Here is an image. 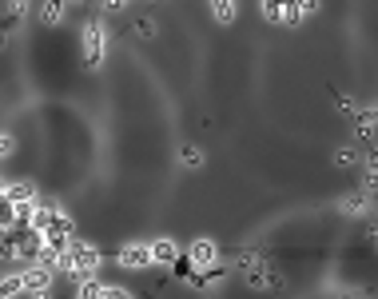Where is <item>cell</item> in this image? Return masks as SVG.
I'll list each match as a JSON object with an SVG mask.
<instances>
[{"label":"cell","mask_w":378,"mask_h":299,"mask_svg":"<svg viewBox=\"0 0 378 299\" xmlns=\"http://www.w3.org/2000/svg\"><path fill=\"white\" fill-rule=\"evenodd\" d=\"M215 255H219V247H215L212 240H195L191 252H188V259L195 264V271H200V267H212L215 264Z\"/></svg>","instance_id":"obj_7"},{"label":"cell","mask_w":378,"mask_h":299,"mask_svg":"<svg viewBox=\"0 0 378 299\" xmlns=\"http://www.w3.org/2000/svg\"><path fill=\"white\" fill-rule=\"evenodd\" d=\"M80 295H84V299H128V291L116 288V283H100V279L92 276V279L80 283Z\"/></svg>","instance_id":"obj_5"},{"label":"cell","mask_w":378,"mask_h":299,"mask_svg":"<svg viewBox=\"0 0 378 299\" xmlns=\"http://www.w3.org/2000/svg\"><path fill=\"white\" fill-rule=\"evenodd\" d=\"M20 291H24V279H20V276L0 279V295H20Z\"/></svg>","instance_id":"obj_15"},{"label":"cell","mask_w":378,"mask_h":299,"mask_svg":"<svg viewBox=\"0 0 378 299\" xmlns=\"http://www.w3.org/2000/svg\"><path fill=\"white\" fill-rule=\"evenodd\" d=\"M350 120L358 124V132L367 136V140H374V124H378L374 108H355V112H350Z\"/></svg>","instance_id":"obj_11"},{"label":"cell","mask_w":378,"mask_h":299,"mask_svg":"<svg viewBox=\"0 0 378 299\" xmlns=\"http://www.w3.org/2000/svg\"><path fill=\"white\" fill-rule=\"evenodd\" d=\"M378 184V172H374V160H367V176H362V192H374Z\"/></svg>","instance_id":"obj_18"},{"label":"cell","mask_w":378,"mask_h":299,"mask_svg":"<svg viewBox=\"0 0 378 299\" xmlns=\"http://www.w3.org/2000/svg\"><path fill=\"white\" fill-rule=\"evenodd\" d=\"M212 12L219 24H231L235 20V0H212Z\"/></svg>","instance_id":"obj_14"},{"label":"cell","mask_w":378,"mask_h":299,"mask_svg":"<svg viewBox=\"0 0 378 299\" xmlns=\"http://www.w3.org/2000/svg\"><path fill=\"white\" fill-rule=\"evenodd\" d=\"M104 48H108V28H104L100 20H88L84 24V64L100 68L104 64Z\"/></svg>","instance_id":"obj_2"},{"label":"cell","mask_w":378,"mask_h":299,"mask_svg":"<svg viewBox=\"0 0 378 299\" xmlns=\"http://www.w3.org/2000/svg\"><path fill=\"white\" fill-rule=\"evenodd\" d=\"M367 208H370V192H355V196L339 199V211H343V216H362Z\"/></svg>","instance_id":"obj_9"},{"label":"cell","mask_w":378,"mask_h":299,"mask_svg":"<svg viewBox=\"0 0 378 299\" xmlns=\"http://www.w3.org/2000/svg\"><path fill=\"white\" fill-rule=\"evenodd\" d=\"M135 36L152 40V36H156V24H152V20H135Z\"/></svg>","instance_id":"obj_20"},{"label":"cell","mask_w":378,"mask_h":299,"mask_svg":"<svg viewBox=\"0 0 378 299\" xmlns=\"http://www.w3.org/2000/svg\"><path fill=\"white\" fill-rule=\"evenodd\" d=\"M315 8H319V0H295V12H299V20H303V16H311Z\"/></svg>","instance_id":"obj_19"},{"label":"cell","mask_w":378,"mask_h":299,"mask_svg":"<svg viewBox=\"0 0 378 299\" xmlns=\"http://www.w3.org/2000/svg\"><path fill=\"white\" fill-rule=\"evenodd\" d=\"M24 12H28V0H8V8L0 16V33H12V28L24 20Z\"/></svg>","instance_id":"obj_8"},{"label":"cell","mask_w":378,"mask_h":299,"mask_svg":"<svg viewBox=\"0 0 378 299\" xmlns=\"http://www.w3.org/2000/svg\"><path fill=\"white\" fill-rule=\"evenodd\" d=\"M179 164H183V168H200L203 152H200V148H183V152H179Z\"/></svg>","instance_id":"obj_16"},{"label":"cell","mask_w":378,"mask_h":299,"mask_svg":"<svg viewBox=\"0 0 378 299\" xmlns=\"http://www.w3.org/2000/svg\"><path fill=\"white\" fill-rule=\"evenodd\" d=\"M263 16H267L271 24H299L295 0H263Z\"/></svg>","instance_id":"obj_4"},{"label":"cell","mask_w":378,"mask_h":299,"mask_svg":"<svg viewBox=\"0 0 378 299\" xmlns=\"http://www.w3.org/2000/svg\"><path fill=\"white\" fill-rule=\"evenodd\" d=\"M334 164H339V168H355L358 152H355V148H339V152H334Z\"/></svg>","instance_id":"obj_17"},{"label":"cell","mask_w":378,"mask_h":299,"mask_svg":"<svg viewBox=\"0 0 378 299\" xmlns=\"http://www.w3.org/2000/svg\"><path fill=\"white\" fill-rule=\"evenodd\" d=\"M60 16H64V0H44L40 20H44V24H60Z\"/></svg>","instance_id":"obj_13"},{"label":"cell","mask_w":378,"mask_h":299,"mask_svg":"<svg viewBox=\"0 0 378 299\" xmlns=\"http://www.w3.org/2000/svg\"><path fill=\"white\" fill-rule=\"evenodd\" d=\"M52 267H44V264H36V267H28L24 271V295H48V288H52Z\"/></svg>","instance_id":"obj_3"},{"label":"cell","mask_w":378,"mask_h":299,"mask_svg":"<svg viewBox=\"0 0 378 299\" xmlns=\"http://www.w3.org/2000/svg\"><path fill=\"white\" fill-rule=\"evenodd\" d=\"M68 255H72V276L84 283V279L96 276V267H100V247L88 244V240H72L68 244Z\"/></svg>","instance_id":"obj_1"},{"label":"cell","mask_w":378,"mask_h":299,"mask_svg":"<svg viewBox=\"0 0 378 299\" xmlns=\"http://www.w3.org/2000/svg\"><path fill=\"white\" fill-rule=\"evenodd\" d=\"M152 264V247L144 244H123L120 247V267H128V271H140V267Z\"/></svg>","instance_id":"obj_6"},{"label":"cell","mask_w":378,"mask_h":299,"mask_svg":"<svg viewBox=\"0 0 378 299\" xmlns=\"http://www.w3.org/2000/svg\"><path fill=\"white\" fill-rule=\"evenodd\" d=\"M64 4H84V0H64Z\"/></svg>","instance_id":"obj_23"},{"label":"cell","mask_w":378,"mask_h":299,"mask_svg":"<svg viewBox=\"0 0 378 299\" xmlns=\"http://www.w3.org/2000/svg\"><path fill=\"white\" fill-rule=\"evenodd\" d=\"M104 8H108V12H123V8H128V0H104Z\"/></svg>","instance_id":"obj_22"},{"label":"cell","mask_w":378,"mask_h":299,"mask_svg":"<svg viewBox=\"0 0 378 299\" xmlns=\"http://www.w3.org/2000/svg\"><path fill=\"white\" fill-rule=\"evenodd\" d=\"M179 252H176V240H156L152 244V264H176Z\"/></svg>","instance_id":"obj_10"},{"label":"cell","mask_w":378,"mask_h":299,"mask_svg":"<svg viewBox=\"0 0 378 299\" xmlns=\"http://www.w3.org/2000/svg\"><path fill=\"white\" fill-rule=\"evenodd\" d=\"M12 148H16V144H12V136H0V160H4V156H12Z\"/></svg>","instance_id":"obj_21"},{"label":"cell","mask_w":378,"mask_h":299,"mask_svg":"<svg viewBox=\"0 0 378 299\" xmlns=\"http://www.w3.org/2000/svg\"><path fill=\"white\" fill-rule=\"evenodd\" d=\"M4 199H8V204H24V199H36V184L20 180V184H12V188H4Z\"/></svg>","instance_id":"obj_12"}]
</instances>
